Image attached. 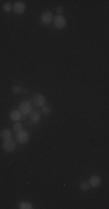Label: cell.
I'll return each mask as SVG.
<instances>
[{"mask_svg": "<svg viewBox=\"0 0 109 209\" xmlns=\"http://www.w3.org/2000/svg\"><path fill=\"white\" fill-rule=\"evenodd\" d=\"M19 111L22 113V115H29L33 111V105H31L28 100L26 101H21L19 105Z\"/></svg>", "mask_w": 109, "mask_h": 209, "instance_id": "cell-1", "label": "cell"}, {"mask_svg": "<svg viewBox=\"0 0 109 209\" xmlns=\"http://www.w3.org/2000/svg\"><path fill=\"white\" fill-rule=\"evenodd\" d=\"M15 148H16V143H15V141H13L12 138L6 139V141L2 143V150H4L5 152H7V153L13 152L14 150H15Z\"/></svg>", "mask_w": 109, "mask_h": 209, "instance_id": "cell-2", "label": "cell"}, {"mask_svg": "<svg viewBox=\"0 0 109 209\" xmlns=\"http://www.w3.org/2000/svg\"><path fill=\"white\" fill-rule=\"evenodd\" d=\"M29 138H30V135L28 131L26 130H21L16 134V142H19L20 144H26V143L29 142Z\"/></svg>", "mask_w": 109, "mask_h": 209, "instance_id": "cell-3", "label": "cell"}, {"mask_svg": "<svg viewBox=\"0 0 109 209\" xmlns=\"http://www.w3.org/2000/svg\"><path fill=\"white\" fill-rule=\"evenodd\" d=\"M52 22L56 28H58V29H64L67 21H66V19L64 18L63 15H56V18H53Z\"/></svg>", "mask_w": 109, "mask_h": 209, "instance_id": "cell-4", "label": "cell"}, {"mask_svg": "<svg viewBox=\"0 0 109 209\" xmlns=\"http://www.w3.org/2000/svg\"><path fill=\"white\" fill-rule=\"evenodd\" d=\"M53 21V15L50 11H45L41 14V22L43 25H50Z\"/></svg>", "mask_w": 109, "mask_h": 209, "instance_id": "cell-5", "label": "cell"}, {"mask_svg": "<svg viewBox=\"0 0 109 209\" xmlns=\"http://www.w3.org/2000/svg\"><path fill=\"white\" fill-rule=\"evenodd\" d=\"M27 6L23 1H16L13 6V11L15 14H23L26 12Z\"/></svg>", "mask_w": 109, "mask_h": 209, "instance_id": "cell-6", "label": "cell"}, {"mask_svg": "<svg viewBox=\"0 0 109 209\" xmlns=\"http://www.w3.org/2000/svg\"><path fill=\"white\" fill-rule=\"evenodd\" d=\"M45 102H47V98L41 93L36 94L35 97L33 98V103L36 105L37 107H43L45 105Z\"/></svg>", "mask_w": 109, "mask_h": 209, "instance_id": "cell-7", "label": "cell"}, {"mask_svg": "<svg viewBox=\"0 0 109 209\" xmlns=\"http://www.w3.org/2000/svg\"><path fill=\"white\" fill-rule=\"evenodd\" d=\"M88 184H89V186H91V187L95 188V187L101 186L102 181H101L100 177H98V175H92L91 178H89V181H88Z\"/></svg>", "mask_w": 109, "mask_h": 209, "instance_id": "cell-8", "label": "cell"}, {"mask_svg": "<svg viewBox=\"0 0 109 209\" xmlns=\"http://www.w3.org/2000/svg\"><path fill=\"white\" fill-rule=\"evenodd\" d=\"M9 119L14 121V122H18V121H20L22 119V113L19 109H14V111L9 113Z\"/></svg>", "mask_w": 109, "mask_h": 209, "instance_id": "cell-9", "label": "cell"}, {"mask_svg": "<svg viewBox=\"0 0 109 209\" xmlns=\"http://www.w3.org/2000/svg\"><path fill=\"white\" fill-rule=\"evenodd\" d=\"M29 120H30L31 123H39V121H41V114H39V111H33L29 114Z\"/></svg>", "mask_w": 109, "mask_h": 209, "instance_id": "cell-10", "label": "cell"}, {"mask_svg": "<svg viewBox=\"0 0 109 209\" xmlns=\"http://www.w3.org/2000/svg\"><path fill=\"white\" fill-rule=\"evenodd\" d=\"M0 138L4 139V141L12 138V131H11V129H8V128H4V129L0 131Z\"/></svg>", "mask_w": 109, "mask_h": 209, "instance_id": "cell-11", "label": "cell"}, {"mask_svg": "<svg viewBox=\"0 0 109 209\" xmlns=\"http://www.w3.org/2000/svg\"><path fill=\"white\" fill-rule=\"evenodd\" d=\"M19 208L20 209H33V205L29 203V202H27V201H23V202H20L19 203Z\"/></svg>", "mask_w": 109, "mask_h": 209, "instance_id": "cell-12", "label": "cell"}, {"mask_svg": "<svg viewBox=\"0 0 109 209\" xmlns=\"http://www.w3.org/2000/svg\"><path fill=\"white\" fill-rule=\"evenodd\" d=\"M12 92H13L14 94H19L22 92V86L20 84H15L12 86Z\"/></svg>", "mask_w": 109, "mask_h": 209, "instance_id": "cell-13", "label": "cell"}, {"mask_svg": "<svg viewBox=\"0 0 109 209\" xmlns=\"http://www.w3.org/2000/svg\"><path fill=\"white\" fill-rule=\"evenodd\" d=\"M41 108H42V109H41V113L44 114V115L49 116L50 114H51V108H50L49 106H45V105H44V106L41 107Z\"/></svg>", "mask_w": 109, "mask_h": 209, "instance_id": "cell-14", "label": "cell"}, {"mask_svg": "<svg viewBox=\"0 0 109 209\" xmlns=\"http://www.w3.org/2000/svg\"><path fill=\"white\" fill-rule=\"evenodd\" d=\"M13 130L14 131H16V133H19V131H21V130H23V125H22V123H20V122H15L13 125Z\"/></svg>", "mask_w": 109, "mask_h": 209, "instance_id": "cell-15", "label": "cell"}, {"mask_svg": "<svg viewBox=\"0 0 109 209\" xmlns=\"http://www.w3.org/2000/svg\"><path fill=\"white\" fill-rule=\"evenodd\" d=\"M89 188H91V186H89V184L86 183V181H83V183L80 184V189L83 192H88Z\"/></svg>", "mask_w": 109, "mask_h": 209, "instance_id": "cell-16", "label": "cell"}, {"mask_svg": "<svg viewBox=\"0 0 109 209\" xmlns=\"http://www.w3.org/2000/svg\"><path fill=\"white\" fill-rule=\"evenodd\" d=\"M2 9H4L5 12H11V9H13V6L11 5V2H5L2 5Z\"/></svg>", "mask_w": 109, "mask_h": 209, "instance_id": "cell-17", "label": "cell"}, {"mask_svg": "<svg viewBox=\"0 0 109 209\" xmlns=\"http://www.w3.org/2000/svg\"><path fill=\"white\" fill-rule=\"evenodd\" d=\"M56 12L58 13V15H61V13L64 12V7H61V6H58V7H56Z\"/></svg>", "mask_w": 109, "mask_h": 209, "instance_id": "cell-18", "label": "cell"}, {"mask_svg": "<svg viewBox=\"0 0 109 209\" xmlns=\"http://www.w3.org/2000/svg\"><path fill=\"white\" fill-rule=\"evenodd\" d=\"M22 92H23V93H28V92H29V89H22Z\"/></svg>", "mask_w": 109, "mask_h": 209, "instance_id": "cell-19", "label": "cell"}]
</instances>
